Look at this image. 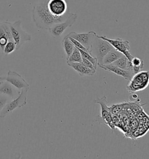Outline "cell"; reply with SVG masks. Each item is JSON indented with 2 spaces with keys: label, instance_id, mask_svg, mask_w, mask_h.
<instances>
[{
  "label": "cell",
  "instance_id": "21",
  "mask_svg": "<svg viewBox=\"0 0 149 159\" xmlns=\"http://www.w3.org/2000/svg\"><path fill=\"white\" fill-rule=\"evenodd\" d=\"M128 61V59L125 56H123L121 58H120L119 59H118L115 62H114L111 64L116 66L120 68L122 70H127Z\"/></svg>",
  "mask_w": 149,
  "mask_h": 159
},
{
  "label": "cell",
  "instance_id": "2",
  "mask_svg": "<svg viewBox=\"0 0 149 159\" xmlns=\"http://www.w3.org/2000/svg\"><path fill=\"white\" fill-rule=\"evenodd\" d=\"M113 48L109 43L99 38L96 34L90 48V52L92 56L97 59L98 65H99L102 64L104 56Z\"/></svg>",
  "mask_w": 149,
  "mask_h": 159
},
{
  "label": "cell",
  "instance_id": "19",
  "mask_svg": "<svg viewBox=\"0 0 149 159\" xmlns=\"http://www.w3.org/2000/svg\"><path fill=\"white\" fill-rule=\"evenodd\" d=\"M78 49L79 50V52H80L82 57H84V58H86V59H87L90 62H91L92 63L93 66H94V68L96 70H97L98 66L97 59L96 57H94L92 56L88 52H84V50H82L80 49H79V48H78Z\"/></svg>",
  "mask_w": 149,
  "mask_h": 159
},
{
  "label": "cell",
  "instance_id": "14",
  "mask_svg": "<svg viewBox=\"0 0 149 159\" xmlns=\"http://www.w3.org/2000/svg\"><path fill=\"white\" fill-rule=\"evenodd\" d=\"M20 90H18L9 82L0 81V93L5 94L11 98H16Z\"/></svg>",
  "mask_w": 149,
  "mask_h": 159
},
{
  "label": "cell",
  "instance_id": "25",
  "mask_svg": "<svg viewBox=\"0 0 149 159\" xmlns=\"http://www.w3.org/2000/svg\"><path fill=\"white\" fill-rule=\"evenodd\" d=\"M69 39H70V40L71 41V42L74 44V47H76V48H79V49H80V50H84V52H88L90 54V50H89L88 49V48H86V47H84V46H83L81 43H80L79 42H78L77 40H74V39H73V38H69Z\"/></svg>",
  "mask_w": 149,
  "mask_h": 159
},
{
  "label": "cell",
  "instance_id": "15",
  "mask_svg": "<svg viewBox=\"0 0 149 159\" xmlns=\"http://www.w3.org/2000/svg\"><path fill=\"white\" fill-rule=\"evenodd\" d=\"M123 56L124 55L122 53L116 51L115 49L113 48L110 52H108L103 58L102 64V65L111 64L114 62H115Z\"/></svg>",
  "mask_w": 149,
  "mask_h": 159
},
{
  "label": "cell",
  "instance_id": "7",
  "mask_svg": "<svg viewBox=\"0 0 149 159\" xmlns=\"http://www.w3.org/2000/svg\"><path fill=\"white\" fill-rule=\"evenodd\" d=\"M98 37L109 43L114 49L125 56L129 61H131V60L133 57L129 52L130 46L129 41L124 40L121 38L112 39L102 36H98Z\"/></svg>",
  "mask_w": 149,
  "mask_h": 159
},
{
  "label": "cell",
  "instance_id": "22",
  "mask_svg": "<svg viewBox=\"0 0 149 159\" xmlns=\"http://www.w3.org/2000/svg\"><path fill=\"white\" fill-rule=\"evenodd\" d=\"M16 50V44L14 42V40H10L8 41L5 45L4 50H3V52L6 55H8L13 52L14 51Z\"/></svg>",
  "mask_w": 149,
  "mask_h": 159
},
{
  "label": "cell",
  "instance_id": "1",
  "mask_svg": "<svg viewBox=\"0 0 149 159\" xmlns=\"http://www.w3.org/2000/svg\"><path fill=\"white\" fill-rule=\"evenodd\" d=\"M48 0H40L33 8V20L38 28L47 29L52 27L54 24L64 20L68 14L61 18L52 16L47 8Z\"/></svg>",
  "mask_w": 149,
  "mask_h": 159
},
{
  "label": "cell",
  "instance_id": "23",
  "mask_svg": "<svg viewBox=\"0 0 149 159\" xmlns=\"http://www.w3.org/2000/svg\"><path fill=\"white\" fill-rule=\"evenodd\" d=\"M12 99V98H9V96L0 93V112L4 108L5 105Z\"/></svg>",
  "mask_w": 149,
  "mask_h": 159
},
{
  "label": "cell",
  "instance_id": "4",
  "mask_svg": "<svg viewBox=\"0 0 149 159\" xmlns=\"http://www.w3.org/2000/svg\"><path fill=\"white\" fill-rule=\"evenodd\" d=\"M28 91V89H22L16 98L9 101L0 112V118H4L16 108L24 107L27 104Z\"/></svg>",
  "mask_w": 149,
  "mask_h": 159
},
{
  "label": "cell",
  "instance_id": "12",
  "mask_svg": "<svg viewBox=\"0 0 149 159\" xmlns=\"http://www.w3.org/2000/svg\"><path fill=\"white\" fill-rule=\"evenodd\" d=\"M98 66L104 70L111 72L117 75L121 76L127 80H130V79L132 78V76L134 75L132 71L122 70L113 64H109V65L99 64Z\"/></svg>",
  "mask_w": 149,
  "mask_h": 159
},
{
  "label": "cell",
  "instance_id": "5",
  "mask_svg": "<svg viewBox=\"0 0 149 159\" xmlns=\"http://www.w3.org/2000/svg\"><path fill=\"white\" fill-rule=\"evenodd\" d=\"M149 75L148 71H140L133 75L126 87L127 90L130 93H134L146 89L149 84Z\"/></svg>",
  "mask_w": 149,
  "mask_h": 159
},
{
  "label": "cell",
  "instance_id": "17",
  "mask_svg": "<svg viewBox=\"0 0 149 159\" xmlns=\"http://www.w3.org/2000/svg\"><path fill=\"white\" fill-rule=\"evenodd\" d=\"M62 47L64 49L65 53L67 56V58H68L74 51V44L71 42L69 38H68L66 36L64 38L62 42Z\"/></svg>",
  "mask_w": 149,
  "mask_h": 159
},
{
  "label": "cell",
  "instance_id": "26",
  "mask_svg": "<svg viewBox=\"0 0 149 159\" xmlns=\"http://www.w3.org/2000/svg\"><path fill=\"white\" fill-rule=\"evenodd\" d=\"M81 63H82L83 65H84V66H86V67H88V68L92 69V70H96L94 68V66H93V64H92V63L91 62H90L87 59L84 58V57H82V61L81 62Z\"/></svg>",
  "mask_w": 149,
  "mask_h": 159
},
{
  "label": "cell",
  "instance_id": "3",
  "mask_svg": "<svg viewBox=\"0 0 149 159\" xmlns=\"http://www.w3.org/2000/svg\"><path fill=\"white\" fill-rule=\"evenodd\" d=\"M8 22L12 38L16 44V50H19L25 43L31 40L32 36L23 30L20 20L14 22H10L9 21Z\"/></svg>",
  "mask_w": 149,
  "mask_h": 159
},
{
  "label": "cell",
  "instance_id": "18",
  "mask_svg": "<svg viewBox=\"0 0 149 159\" xmlns=\"http://www.w3.org/2000/svg\"><path fill=\"white\" fill-rule=\"evenodd\" d=\"M82 61V57L79 50L74 47V50L68 58H67V62H81Z\"/></svg>",
  "mask_w": 149,
  "mask_h": 159
},
{
  "label": "cell",
  "instance_id": "9",
  "mask_svg": "<svg viewBox=\"0 0 149 159\" xmlns=\"http://www.w3.org/2000/svg\"><path fill=\"white\" fill-rule=\"evenodd\" d=\"M47 8L52 16L61 18L66 15L68 5L65 0H48Z\"/></svg>",
  "mask_w": 149,
  "mask_h": 159
},
{
  "label": "cell",
  "instance_id": "20",
  "mask_svg": "<svg viewBox=\"0 0 149 159\" xmlns=\"http://www.w3.org/2000/svg\"><path fill=\"white\" fill-rule=\"evenodd\" d=\"M128 103L127 102H124V103H118L116 104L112 105L111 107H109L110 108V111L111 112L112 115L113 116H116L120 112H121L122 110L125 107L126 105H127Z\"/></svg>",
  "mask_w": 149,
  "mask_h": 159
},
{
  "label": "cell",
  "instance_id": "8",
  "mask_svg": "<svg viewBox=\"0 0 149 159\" xmlns=\"http://www.w3.org/2000/svg\"><path fill=\"white\" fill-rule=\"evenodd\" d=\"M0 81H7L18 90L26 89L29 90L30 86L28 82L18 73L9 70L6 76L0 77Z\"/></svg>",
  "mask_w": 149,
  "mask_h": 159
},
{
  "label": "cell",
  "instance_id": "6",
  "mask_svg": "<svg viewBox=\"0 0 149 159\" xmlns=\"http://www.w3.org/2000/svg\"><path fill=\"white\" fill-rule=\"evenodd\" d=\"M78 18V15L76 14L70 13L68 14L66 19L59 23L54 24L48 29L50 33L54 38H59L64 33L66 29L73 26Z\"/></svg>",
  "mask_w": 149,
  "mask_h": 159
},
{
  "label": "cell",
  "instance_id": "11",
  "mask_svg": "<svg viewBox=\"0 0 149 159\" xmlns=\"http://www.w3.org/2000/svg\"><path fill=\"white\" fill-rule=\"evenodd\" d=\"M8 22H0V49L2 52L8 42L13 40Z\"/></svg>",
  "mask_w": 149,
  "mask_h": 159
},
{
  "label": "cell",
  "instance_id": "16",
  "mask_svg": "<svg viewBox=\"0 0 149 159\" xmlns=\"http://www.w3.org/2000/svg\"><path fill=\"white\" fill-rule=\"evenodd\" d=\"M96 104H98L101 106V117L102 120H104V118L106 117L107 115L110 113V108L107 106L108 102H107V97L106 96H103L100 98H97L94 100Z\"/></svg>",
  "mask_w": 149,
  "mask_h": 159
},
{
  "label": "cell",
  "instance_id": "10",
  "mask_svg": "<svg viewBox=\"0 0 149 159\" xmlns=\"http://www.w3.org/2000/svg\"><path fill=\"white\" fill-rule=\"evenodd\" d=\"M97 33L93 31H90L87 33H78L76 32H70L66 36L68 38L74 39L80 43H81L84 47L90 50L94 36Z\"/></svg>",
  "mask_w": 149,
  "mask_h": 159
},
{
  "label": "cell",
  "instance_id": "24",
  "mask_svg": "<svg viewBox=\"0 0 149 159\" xmlns=\"http://www.w3.org/2000/svg\"><path fill=\"white\" fill-rule=\"evenodd\" d=\"M132 67H139L143 69L144 66V62L139 58L138 57H133L130 61Z\"/></svg>",
  "mask_w": 149,
  "mask_h": 159
},
{
  "label": "cell",
  "instance_id": "13",
  "mask_svg": "<svg viewBox=\"0 0 149 159\" xmlns=\"http://www.w3.org/2000/svg\"><path fill=\"white\" fill-rule=\"evenodd\" d=\"M67 64L76 70L80 76H93L96 70H93L83 65L81 62H67Z\"/></svg>",
  "mask_w": 149,
  "mask_h": 159
}]
</instances>
